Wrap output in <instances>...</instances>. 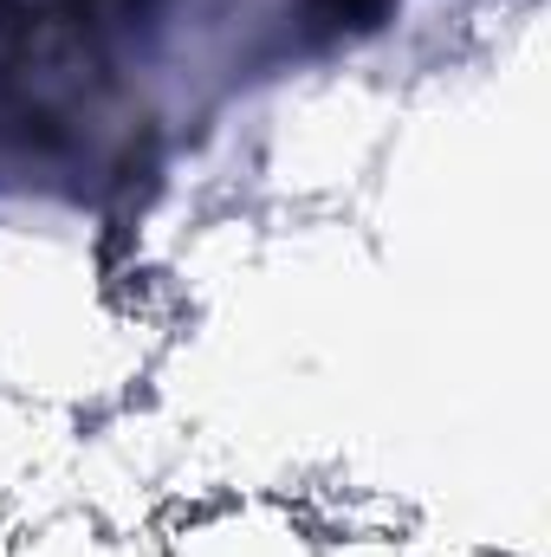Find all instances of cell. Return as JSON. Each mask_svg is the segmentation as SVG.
Here are the masks:
<instances>
[{"mask_svg": "<svg viewBox=\"0 0 551 557\" xmlns=\"http://www.w3.org/2000/svg\"><path fill=\"white\" fill-rule=\"evenodd\" d=\"M318 7H325L331 20H357V13H370L377 0H318Z\"/></svg>", "mask_w": 551, "mask_h": 557, "instance_id": "obj_1", "label": "cell"}]
</instances>
